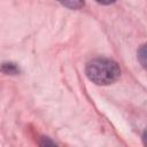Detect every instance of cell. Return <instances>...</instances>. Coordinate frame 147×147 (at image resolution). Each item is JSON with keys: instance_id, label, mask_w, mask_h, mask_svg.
Listing matches in <instances>:
<instances>
[{"instance_id": "6da1fadb", "label": "cell", "mask_w": 147, "mask_h": 147, "mask_svg": "<svg viewBox=\"0 0 147 147\" xmlns=\"http://www.w3.org/2000/svg\"><path fill=\"white\" fill-rule=\"evenodd\" d=\"M86 76L96 85H109L115 83L121 75L119 67L110 59L98 57L86 64Z\"/></svg>"}, {"instance_id": "7a4b0ae2", "label": "cell", "mask_w": 147, "mask_h": 147, "mask_svg": "<svg viewBox=\"0 0 147 147\" xmlns=\"http://www.w3.org/2000/svg\"><path fill=\"white\" fill-rule=\"evenodd\" d=\"M61 5L70 9H79L84 6V0H57Z\"/></svg>"}, {"instance_id": "3957f363", "label": "cell", "mask_w": 147, "mask_h": 147, "mask_svg": "<svg viewBox=\"0 0 147 147\" xmlns=\"http://www.w3.org/2000/svg\"><path fill=\"white\" fill-rule=\"evenodd\" d=\"M138 60L140 64L147 70V44L142 45L138 51Z\"/></svg>"}, {"instance_id": "277c9868", "label": "cell", "mask_w": 147, "mask_h": 147, "mask_svg": "<svg viewBox=\"0 0 147 147\" xmlns=\"http://www.w3.org/2000/svg\"><path fill=\"white\" fill-rule=\"evenodd\" d=\"M2 71L5 74L14 75V74H17L18 72V68L14 63H3L2 64Z\"/></svg>"}, {"instance_id": "5b68a950", "label": "cell", "mask_w": 147, "mask_h": 147, "mask_svg": "<svg viewBox=\"0 0 147 147\" xmlns=\"http://www.w3.org/2000/svg\"><path fill=\"white\" fill-rule=\"evenodd\" d=\"M99 3H102V5H110L113 3L115 0H96Z\"/></svg>"}, {"instance_id": "8992f818", "label": "cell", "mask_w": 147, "mask_h": 147, "mask_svg": "<svg viewBox=\"0 0 147 147\" xmlns=\"http://www.w3.org/2000/svg\"><path fill=\"white\" fill-rule=\"evenodd\" d=\"M144 144L145 145H147V132L145 133V136H144Z\"/></svg>"}]
</instances>
